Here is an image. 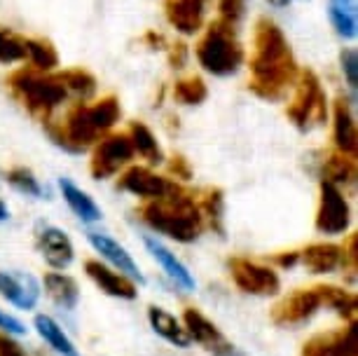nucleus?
<instances>
[{"instance_id": "nucleus-44", "label": "nucleus", "mask_w": 358, "mask_h": 356, "mask_svg": "<svg viewBox=\"0 0 358 356\" xmlns=\"http://www.w3.org/2000/svg\"><path fill=\"white\" fill-rule=\"evenodd\" d=\"M8 218H10V209H8V204L0 199V223H3V220H8Z\"/></svg>"}, {"instance_id": "nucleus-39", "label": "nucleus", "mask_w": 358, "mask_h": 356, "mask_svg": "<svg viewBox=\"0 0 358 356\" xmlns=\"http://www.w3.org/2000/svg\"><path fill=\"white\" fill-rule=\"evenodd\" d=\"M0 356H26V352L19 347V342L12 340V335L0 333Z\"/></svg>"}, {"instance_id": "nucleus-33", "label": "nucleus", "mask_w": 358, "mask_h": 356, "mask_svg": "<svg viewBox=\"0 0 358 356\" xmlns=\"http://www.w3.org/2000/svg\"><path fill=\"white\" fill-rule=\"evenodd\" d=\"M8 183L15 187L17 192L26 194V197H38V199L45 197L43 183L36 178V173H33L29 166H12L8 171Z\"/></svg>"}, {"instance_id": "nucleus-30", "label": "nucleus", "mask_w": 358, "mask_h": 356, "mask_svg": "<svg viewBox=\"0 0 358 356\" xmlns=\"http://www.w3.org/2000/svg\"><path fill=\"white\" fill-rule=\"evenodd\" d=\"M323 180L333 183L340 187L344 185H354L356 180V159L349 155H342V152H335L326 159L323 164Z\"/></svg>"}, {"instance_id": "nucleus-34", "label": "nucleus", "mask_w": 358, "mask_h": 356, "mask_svg": "<svg viewBox=\"0 0 358 356\" xmlns=\"http://www.w3.org/2000/svg\"><path fill=\"white\" fill-rule=\"evenodd\" d=\"M24 59H26L24 38H19L17 33H12L8 29H0V64L10 66L24 62Z\"/></svg>"}, {"instance_id": "nucleus-9", "label": "nucleus", "mask_w": 358, "mask_h": 356, "mask_svg": "<svg viewBox=\"0 0 358 356\" xmlns=\"http://www.w3.org/2000/svg\"><path fill=\"white\" fill-rule=\"evenodd\" d=\"M229 274L236 288H241L248 295H260V298H269L276 295L281 288L279 274L272 267H265L260 263H253L248 258H232L229 260Z\"/></svg>"}, {"instance_id": "nucleus-5", "label": "nucleus", "mask_w": 358, "mask_h": 356, "mask_svg": "<svg viewBox=\"0 0 358 356\" xmlns=\"http://www.w3.org/2000/svg\"><path fill=\"white\" fill-rule=\"evenodd\" d=\"M194 57L199 66L213 78H229L241 69L246 59L244 45L239 43L236 29L220 19H213L201 31V36L194 45Z\"/></svg>"}, {"instance_id": "nucleus-43", "label": "nucleus", "mask_w": 358, "mask_h": 356, "mask_svg": "<svg viewBox=\"0 0 358 356\" xmlns=\"http://www.w3.org/2000/svg\"><path fill=\"white\" fill-rule=\"evenodd\" d=\"M267 3L272 5V8H276V10H283V8H288L293 0H267Z\"/></svg>"}, {"instance_id": "nucleus-12", "label": "nucleus", "mask_w": 358, "mask_h": 356, "mask_svg": "<svg viewBox=\"0 0 358 356\" xmlns=\"http://www.w3.org/2000/svg\"><path fill=\"white\" fill-rule=\"evenodd\" d=\"M87 239H90V244L94 246V251L113 265V270L124 274L134 284H145V277H143V272H141V267L136 265V260L131 258V253L127 251L120 241H115L113 237H108L103 232H94V230L87 232Z\"/></svg>"}, {"instance_id": "nucleus-18", "label": "nucleus", "mask_w": 358, "mask_h": 356, "mask_svg": "<svg viewBox=\"0 0 358 356\" xmlns=\"http://www.w3.org/2000/svg\"><path fill=\"white\" fill-rule=\"evenodd\" d=\"M358 342H356V326H351L342 333L330 335H316L302 349V356H356Z\"/></svg>"}, {"instance_id": "nucleus-7", "label": "nucleus", "mask_w": 358, "mask_h": 356, "mask_svg": "<svg viewBox=\"0 0 358 356\" xmlns=\"http://www.w3.org/2000/svg\"><path fill=\"white\" fill-rule=\"evenodd\" d=\"M134 157H136V152H134L129 134H106L103 138L94 143L90 171L96 180H108L117 176L124 166H129Z\"/></svg>"}, {"instance_id": "nucleus-1", "label": "nucleus", "mask_w": 358, "mask_h": 356, "mask_svg": "<svg viewBox=\"0 0 358 356\" xmlns=\"http://www.w3.org/2000/svg\"><path fill=\"white\" fill-rule=\"evenodd\" d=\"M248 69H251L248 90L265 101H283L300 76L290 43L269 17H260L253 26V50Z\"/></svg>"}, {"instance_id": "nucleus-38", "label": "nucleus", "mask_w": 358, "mask_h": 356, "mask_svg": "<svg viewBox=\"0 0 358 356\" xmlns=\"http://www.w3.org/2000/svg\"><path fill=\"white\" fill-rule=\"evenodd\" d=\"M0 331L5 335H26V326L17 317H12L5 310H0Z\"/></svg>"}, {"instance_id": "nucleus-29", "label": "nucleus", "mask_w": 358, "mask_h": 356, "mask_svg": "<svg viewBox=\"0 0 358 356\" xmlns=\"http://www.w3.org/2000/svg\"><path fill=\"white\" fill-rule=\"evenodd\" d=\"M57 76H59V80H62L66 94L73 99H78V101L94 99V94H96V90H99L96 78H94L87 69H66L62 73H57Z\"/></svg>"}, {"instance_id": "nucleus-13", "label": "nucleus", "mask_w": 358, "mask_h": 356, "mask_svg": "<svg viewBox=\"0 0 358 356\" xmlns=\"http://www.w3.org/2000/svg\"><path fill=\"white\" fill-rule=\"evenodd\" d=\"M38 251L54 272L69 270L76 260V248H73L71 237L57 225H45L38 232Z\"/></svg>"}, {"instance_id": "nucleus-41", "label": "nucleus", "mask_w": 358, "mask_h": 356, "mask_svg": "<svg viewBox=\"0 0 358 356\" xmlns=\"http://www.w3.org/2000/svg\"><path fill=\"white\" fill-rule=\"evenodd\" d=\"M171 171L176 173V178H190V166H187V162L183 157H173Z\"/></svg>"}, {"instance_id": "nucleus-16", "label": "nucleus", "mask_w": 358, "mask_h": 356, "mask_svg": "<svg viewBox=\"0 0 358 356\" xmlns=\"http://www.w3.org/2000/svg\"><path fill=\"white\" fill-rule=\"evenodd\" d=\"M85 272L106 295H113V298L120 300H134L138 295V286L131 279H127L124 274L103 265L101 260H87Z\"/></svg>"}, {"instance_id": "nucleus-37", "label": "nucleus", "mask_w": 358, "mask_h": 356, "mask_svg": "<svg viewBox=\"0 0 358 356\" xmlns=\"http://www.w3.org/2000/svg\"><path fill=\"white\" fill-rule=\"evenodd\" d=\"M187 45L185 43H173V45H169L166 47V59H169V66L176 71H180V69H185L187 66Z\"/></svg>"}, {"instance_id": "nucleus-21", "label": "nucleus", "mask_w": 358, "mask_h": 356, "mask_svg": "<svg viewBox=\"0 0 358 356\" xmlns=\"http://www.w3.org/2000/svg\"><path fill=\"white\" fill-rule=\"evenodd\" d=\"M183 326L187 335H190V340L208 349L211 354L225 342V335L218 331V326L211 319H206L199 310H192V307L183 312Z\"/></svg>"}, {"instance_id": "nucleus-40", "label": "nucleus", "mask_w": 358, "mask_h": 356, "mask_svg": "<svg viewBox=\"0 0 358 356\" xmlns=\"http://www.w3.org/2000/svg\"><path fill=\"white\" fill-rule=\"evenodd\" d=\"M141 43H143L145 47H150V50H164L166 38L162 36V33H157V31H148L145 36L141 38Z\"/></svg>"}, {"instance_id": "nucleus-23", "label": "nucleus", "mask_w": 358, "mask_h": 356, "mask_svg": "<svg viewBox=\"0 0 358 356\" xmlns=\"http://www.w3.org/2000/svg\"><path fill=\"white\" fill-rule=\"evenodd\" d=\"M45 293L54 305L62 310H76L80 302L78 281L64 272H47L45 274Z\"/></svg>"}, {"instance_id": "nucleus-27", "label": "nucleus", "mask_w": 358, "mask_h": 356, "mask_svg": "<svg viewBox=\"0 0 358 356\" xmlns=\"http://www.w3.org/2000/svg\"><path fill=\"white\" fill-rule=\"evenodd\" d=\"M129 141L134 145V152L138 157H143L148 164H162L164 162V152H162V145L157 143V136L152 134V129L143 122H131L129 127Z\"/></svg>"}, {"instance_id": "nucleus-20", "label": "nucleus", "mask_w": 358, "mask_h": 356, "mask_svg": "<svg viewBox=\"0 0 358 356\" xmlns=\"http://www.w3.org/2000/svg\"><path fill=\"white\" fill-rule=\"evenodd\" d=\"M148 321H150L152 331L159 335L162 340H166L169 345L173 347H180V349H187L192 345L190 335H187L183 321L176 319L171 312H166L164 307H157L152 305L150 310H148Z\"/></svg>"}, {"instance_id": "nucleus-19", "label": "nucleus", "mask_w": 358, "mask_h": 356, "mask_svg": "<svg viewBox=\"0 0 358 356\" xmlns=\"http://www.w3.org/2000/svg\"><path fill=\"white\" fill-rule=\"evenodd\" d=\"M143 244H145V248H148V253L157 260V263L162 265V270L166 272V277L173 281L176 286H180L183 291H194L197 288V281H194V277H192V272L187 270V267L180 263L178 258H176V253H171L169 248L162 244L159 239H155V237H150V234H145L143 237Z\"/></svg>"}, {"instance_id": "nucleus-36", "label": "nucleus", "mask_w": 358, "mask_h": 356, "mask_svg": "<svg viewBox=\"0 0 358 356\" xmlns=\"http://www.w3.org/2000/svg\"><path fill=\"white\" fill-rule=\"evenodd\" d=\"M248 0H218V19L229 26H239L246 19Z\"/></svg>"}, {"instance_id": "nucleus-22", "label": "nucleus", "mask_w": 358, "mask_h": 356, "mask_svg": "<svg viewBox=\"0 0 358 356\" xmlns=\"http://www.w3.org/2000/svg\"><path fill=\"white\" fill-rule=\"evenodd\" d=\"M59 190H62L66 204L71 206V211L83 220V223H99L103 218V211L101 206L94 201L90 194H87L83 187H78L71 178H62L59 180Z\"/></svg>"}, {"instance_id": "nucleus-15", "label": "nucleus", "mask_w": 358, "mask_h": 356, "mask_svg": "<svg viewBox=\"0 0 358 356\" xmlns=\"http://www.w3.org/2000/svg\"><path fill=\"white\" fill-rule=\"evenodd\" d=\"M333 138H335L337 152L356 159L358 131H356V118H354V101H347L344 97H340L333 104Z\"/></svg>"}, {"instance_id": "nucleus-25", "label": "nucleus", "mask_w": 358, "mask_h": 356, "mask_svg": "<svg viewBox=\"0 0 358 356\" xmlns=\"http://www.w3.org/2000/svg\"><path fill=\"white\" fill-rule=\"evenodd\" d=\"M328 19L335 33L344 40L358 36V3L356 0H328Z\"/></svg>"}, {"instance_id": "nucleus-6", "label": "nucleus", "mask_w": 358, "mask_h": 356, "mask_svg": "<svg viewBox=\"0 0 358 356\" xmlns=\"http://www.w3.org/2000/svg\"><path fill=\"white\" fill-rule=\"evenodd\" d=\"M286 115L300 131H312L316 127L326 124L328 97L314 71H300L293 85V99L288 101Z\"/></svg>"}, {"instance_id": "nucleus-10", "label": "nucleus", "mask_w": 358, "mask_h": 356, "mask_svg": "<svg viewBox=\"0 0 358 356\" xmlns=\"http://www.w3.org/2000/svg\"><path fill=\"white\" fill-rule=\"evenodd\" d=\"M321 307L323 305H321L319 288H300V291L290 293L286 300H281L279 305L274 307L272 321L276 326L295 328V326L307 324Z\"/></svg>"}, {"instance_id": "nucleus-14", "label": "nucleus", "mask_w": 358, "mask_h": 356, "mask_svg": "<svg viewBox=\"0 0 358 356\" xmlns=\"http://www.w3.org/2000/svg\"><path fill=\"white\" fill-rule=\"evenodd\" d=\"M120 190L134 194L141 199H159L162 194H166V190L171 187V180L155 173L150 166H129L122 176H120Z\"/></svg>"}, {"instance_id": "nucleus-3", "label": "nucleus", "mask_w": 358, "mask_h": 356, "mask_svg": "<svg viewBox=\"0 0 358 356\" xmlns=\"http://www.w3.org/2000/svg\"><path fill=\"white\" fill-rule=\"evenodd\" d=\"M141 216L155 232L180 241V244H190V241L199 239L201 230H204V216L199 211V204L192 194H187L176 183H171L166 194H162L159 199L148 201L141 209Z\"/></svg>"}, {"instance_id": "nucleus-8", "label": "nucleus", "mask_w": 358, "mask_h": 356, "mask_svg": "<svg viewBox=\"0 0 358 356\" xmlns=\"http://www.w3.org/2000/svg\"><path fill=\"white\" fill-rule=\"evenodd\" d=\"M351 225V206L342 190L328 180L319 185V209H316V230L321 234H344Z\"/></svg>"}, {"instance_id": "nucleus-26", "label": "nucleus", "mask_w": 358, "mask_h": 356, "mask_svg": "<svg viewBox=\"0 0 358 356\" xmlns=\"http://www.w3.org/2000/svg\"><path fill=\"white\" fill-rule=\"evenodd\" d=\"M33 326H36L38 335L43 338L47 345H50L54 352L62 354V356H80L78 347L73 345V340L66 335V331L62 326L54 321L50 314H38L36 321H33Z\"/></svg>"}, {"instance_id": "nucleus-28", "label": "nucleus", "mask_w": 358, "mask_h": 356, "mask_svg": "<svg viewBox=\"0 0 358 356\" xmlns=\"http://www.w3.org/2000/svg\"><path fill=\"white\" fill-rule=\"evenodd\" d=\"M26 59L24 62L40 73H54L59 66V52L50 40L45 38H24Z\"/></svg>"}, {"instance_id": "nucleus-42", "label": "nucleus", "mask_w": 358, "mask_h": 356, "mask_svg": "<svg viewBox=\"0 0 358 356\" xmlns=\"http://www.w3.org/2000/svg\"><path fill=\"white\" fill-rule=\"evenodd\" d=\"M213 356H248V354H244L239 347H234L232 342H227V340H225V342H222V345L213 352Z\"/></svg>"}, {"instance_id": "nucleus-32", "label": "nucleus", "mask_w": 358, "mask_h": 356, "mask_svg": "<svg viewBox=\"0 0 358 356\" xmlns=\"http://www.w3.org/2000/svg\"><path fill=\"white\" fill-rule=\"evenodd\" d=\"M208 97V87L199 76H187L176 80L173 99L180 106H201Z\"/></svg>"}, {"instance_id": "nucleus-11", "label": "nucleus", "mask_w": 358, "mask_h": 356, "mask_svg": "<svg viewBox=\"0 0 358 356\" xmlns=\"http://www.w3.org/2000/svg\"><path fill=\"white\" fill-rule=\"evenodd\" d=\"M0 295L17 310L29 312L40 300V281L29 272L0 270Z\"/></svg>"}, {"instance_id": "nucleus-31", "label": "nucleus", "mask_w": 358, "mask_h": 356, "mask_svg": "<svg viewBox=\"0 0 358 356\" xmlns=\"http://www.w3.org/2000/svg\"><path fill=\"white\" fill-rule=\"evenodd\" d=\"M319 295H321V305L335 310L344 319L354 321L356 310H358V300L354 293L344 291V288H337V286H319Z\"/></svg>"}, {"instance_id": "nucleus-24", "label": "nucleus", "mask_w": 358, "mask_h": 356, "mask_svg": "<svg viewBox=\"0 0 358 356\" xmlns=\"http://www.w3.org/2000/svg\"><path fill=\"white\" fill-rule=\"evenodd\" d=\"M302 265L312 274H330L342 267V246L337 244H312L300 253Z\"/></svg>"}, {"instance_id": "nucleus-2", "label": "nucleus", "mask_w": 358, "mask_h": 356, "mask_svg": "<svg viewBox=\"0 0 358 356\" xmlns=\"http://www.w3.org/2000/svg\"><path fill=\"white\" fill-rule=\"evenodd\" d=\"M120 118H122L120 99L115 94H108V97H101L94 104L78 101V104L71 106V111L66 113L62 122L47 120L43 124L47 134L54 138V143L71 152H80L103 138L120 122Z\"/></svg>"}, {"instance_id": "nucleus-17", "label": "nucleus", "mask_w": 358, "mask_h": 356, "mask_svg": "<svg viewBox=\"0 0 358 356\" xmlns=\"http://www.w3.org/2000/svg\"><path fill=\"white\" fill-rule=\"evenodd\" d=\"M206 0H164L166 22L183 36H194L204 26Z\"/></svg>"}, {"instance_id": "nucleus-35", "label": "nucleus", "mask_w": 358, "mask_h": 356, "mask_svg": "<svg viewBox=\"0 0 358 356\" xmlns=\"http://www.w3.org/2000/svg\"><path fill=\"white\" fill-rule=\"evenodd\" d=\"M340 69L351 90V101H356V87H358V52L354 47H344L340 52Z\"/></svg>"}, {"instance_id": "nucleus-4", "label": "nucleus", "mask_w": 358, "mask_h": 356, "mask_svg": "<svg viewBox=\"0 0 358 356\" xmlns=\"http://www.w3.org/2000/svg\"><path fill=\"white\" fill-rule=\"evenodd\" d=\"M8 90L40 122L52 120V113L69 99L57 73H40L31 66H22L10 73Z\"/></svg>"}]
</instances>
